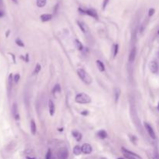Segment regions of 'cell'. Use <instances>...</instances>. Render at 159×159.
I'll use <instances>...</instances> for the list:
<instances>
[{"instance_id":"cell-1","label":"cell","mask_w":159,"mask_h":159,"mask_svg":"<svg viewBox=\"0 0 159 159\" xmlns=\"http://www.w3.org/2000/svg\"><path fill=\"white\" fill-rule=\"evenodd\" d=\"M78 75L82 79V82H85L86 85H90L92 82V77L90 76V75L82 68H80L78 70Z\"/></svg>"},{"instance_id":"cell-2","label":"cell","mask_w":159,"mask_h":159,"mask_svg":"<svg viewBox=\"0 0 159 159\" xmlns=\"http://www.w3.org/2000/svg\"><path fill=\"white\" fill-rule=\"evenodd\" d=\"M91 101V97L85 93H79L75 96V102L80 104H88Z\"/></svg>"},{"instance_id":"cell-3","label":"cell","mask_w":159,"mask_h":159,"mask_svg":"<svg viewBox=\"0 0 159 159\" xmlns=\"http://www.w3.org/2000/svg\"><path fill=\"white\" fill-rule=\"evenodd\" d=\"M122 151H123L125 157H126L127 159H141V157L138 154H135L124 147H122Z\"/></svg>"},{"instance_id":"cell-4","label":"cell","mask_w":159,"mask_h":159,"mask_svg":"<svg viewBox=\"0 0 159 159\" xmlns=\"http://www.w3.org/2000/svg\"><path fill=\"white\" fill-rule=\"evenodd\" d=\"M78 10L80 11L81 13H85V14H87L90 16V17H92L95 19H98V14L96 13V11H95V10L93 9H88V10H83L82 9V8H79Z\"/></svg>"},{"instance_id":"cell-5","label":"cell","mask_w":159,"mask_h":159,"mask_svg":"<svg viewBox=\"0 0 159 159\" xmlns=\"http://www.w3.org/2000/svg\"><path fill=\"white\" fill-rule=\"evenodd\" d=\"M68 157V150L65 147L61 148L58 150V159H67Z\"/></svg>"},{"instance_id":"cell-6","label":"cell","mask_w":159,"mask_h":159,"mask_svg":"<svg viewBox=\"0 0 159 159\" xmlns=\"http://www.w3.org/2000/svg\"><path fill=\"white\" fill-rule=\"evenodd\" d=\"M149 68L152 73L156 74L158 71V64L156 61H151L149 63Z\"/></svg>"},{"instance_id":"cell-7","label":"cell","mask_w":159,"mask_h":159,"mask_svg":"<svg viewBox=\"0 0 159 159\" xmlns=\"http://www.w3.org/2000/svg\"><path fill=\"white\" fill-rule=\"evenodd\" d=\"M144 126H145V128H146L148 134L150 135V137L151 138H153V139H155L156 138V135H155V133H154V130L152 128V126H150L149 123H144Z\"/></svg>"},{"instance_id":"cell-8","label":"cell","mask_w":159,"mask_h":159,"mask_svg":"<svg viewBox=\"0 0 159 159\" xmlns=\"http://www.w3.org/2000/svg\"><path fill=\"white\" fill-rule=\"evenodd\" d=\"M82 153L85 154H89L92 153V146L89 144H84L82 146Z\"/></svg>"},{"instance_id":"cell-9","label":"cell","mask_w":159,"mask_h":159,"mask_svg":"<svg viewBox=\"0 0 159 159\" xmlns=\"http://www.w3.org/2000/svg\"><path fill=\"white\" fill-rule=\"evenodd\" d=\"M78 27H80L81 30L83 32V33L86 34V33H88V32H89V27L87 26L85 23H83V22H80V21H78Z\"/></svg>"},{"instance_id":"cell-10","label":"cell","mask_w":159,"mask_h":159,"mask_svg":"<svg viewBox=\"0 0 159 159\" xmlns=\"http://www.w3.org/2000/svg\"><path fill=\"white\" fill-rule=\"evenodd\" d=\"M136 55H137V49L136 47H133L129 55V61L133 62L135 58H136Z\"/></svg>"},{"instance_id":"cell-11","label":"cell","mask_w":159,"mask_h":159,"mask_svg":"<svg viewBox=\"0 0 159 159\" xmlns=\"http://www.w3.org/2000/svg\"><path fill=\"white\" fill-rule=\"evenodd\" d=\"M48 108H49V113H50V115L52 116H54V112H55V106H54V104L52 100H49L48 101Z\"/></svg>"},{"instance_id":"cell-12","label":"cell","mask_w":159,"mask_h":159,"mask_svg":"<svg viewBox=\"0 0 159 159\" xmlns=\"http://www.w3.org/2000/svg\"><path fill=\"white\" fill-rule=\"evenodd\" d=\"M52 19V15L51 14H49V13H44V14H42L41 16V20L43 21V22H47V21H49Z\"/></svg>"},{"instance_id":"cell-13","label":"cell","mask_w":159,"mask_h":159,"mask_svg":"<svg viewBox=\"0 0 159 159\" xmlns=\"http://www.w3.org/2000/svg\"><path fill=\"white\" fill-rule=\"evenodd\" d=\"M30 131L32 133V134L33 135H35L36 134V132H37V126H36V123L34 122V120H32L30 121Z\"/></svg>"},{"instance_id":"cell-14","label":"cell","mask_w":159,"mask_h":159,"mask_svg":"<svg viewBox=\"0 0 159 159\" xmlns=\"http://www.w3.org/2000/svg\"><path fill=\"white\" fill-rule=\"evenodd\" d=\"M13 116L15 117L16 120H19L20 119V116H19V114L17 113V105L16 104H13Z\"/></svg>"},{"instance_id":"cell-15","label":"cell","mask_w":159,"mask_h":159,"mask_svg":"<svg viewBox=\"0 0 159 159\" xmlns=\"http://www.w3.org/2000/svg\"><path fill=\"white\" fill-rule=\"evenodd\" d=\"M96 65H97V67H98V68H99V70L100 71L103 72V71H105V65H104V64H103L101 61L97 60L96 61Z\"/></svg>"},{"instance_id":"cell-16","label":"cell","mask_w":159,"mask_h":159,"mask_svg":"<svg viewBox=\"0 0 159 159\" xmlns=\"http://www.w3.org/2000/svg\"><path fill=\"white\" fill-rule=\"evenodd\" d=\"M75 47L78 50V51H82L83 50V45L82 44L78 41V39H75Z\"/></svg>"},{"instance_id":"cell-17","label":"cell","mask_w":159,"mask_h":159,"mask_svg":"<svg viewBox=\"0 0 159 159\" xmlns=\"http://www.w3.org/2000/svg\"><path fill=\"white\" fill-rule=\"evenodd\" d=\"M82 152V147L78 146V145H76L73 149V153L75 155H79Z\"/></svg>"},{"instance_id":"cell-18","label":"cell","mask_w":159,"mask_h":159,"mask_svg":"<svg viewBox=\"0 0 159 159\" xmlns=\"http://www.w3.org/2000/svg\"><path fill=\"white\" fill-rule=\"evenodd\" d=\"M73 137L76 139L77 141H80L82 140V134L78 131H72Z\"/></svg>"},{"instance_id":"cell-19","label":"cell","mask_w":159,"mask_h":159,"mask_svg":"<svg viewBox=\"0 0 159 159\" xmlns=\"http://www.w3.org/2000/svg\"><path fill=\"white\" fill-rule=\"evenodd\" d=\"M98 136L99 137H100L101 139H105L107 137V133L105 131V130H101L98 132Z\"/></svg>"},{"instance_id":"cell-20","label":"cell","mask_w":159,"mask_h":159,"mask_svg":"<svg viewBox=\"0 0 159 159\" xmlns=\"http://www.w3.org/2000/svg\"><path fill=\"white\" fill-rule=\"evenodd\" d=\"M46 3H47V0H36L37 6L40 8L44 7L46 5Z\"/></svg>"},{"instance_id":"cell-21","label":"cell","mask_w":159,"mask_h":159,"mask_svg":"<svg viewBox=\"0 0 159 159\" xmlns=\"http://www.w3.org/2000/svg\"><path fill=\"white\" fill-rule=\"evenodd\" d=\"M120 95V89L119 88H116L115 89V102H118Z\"/></svg>"},{"instance_id":"cell-22","label":"cell","mask_w":159,"mask_h":159,"mask_svg":"<svg viewBox=\"0 0 159 159\" xmlns=\"http://www.w3.org/2000/svg\"><path fill=\"white\" fill-rule=\"evenodd\" d=\"M150 159H159V154L157 150H154V151L152 153L151 156L150 157Z\"/></svg>"},{"instance_id":"cell-23","label":"cell","mask_w":159,"mask_h":159,"mask_svg":"<svg viewBox=\"0 0 159 159\" xmlns=\"http://www.w3.org/2000/svg\"><path fill=\"white\" fill-rule=\"evenodd\" d=\"M53 92H54V93H56V92L59 93V92H61V86H60V85L58 84V85H55L54 88Z\"/></svg>"},{"instance_id":"cell-24","label":"cell","mask_w":159,"mask_h":159,"mask_svg":"<svg viewBox=\"0 0 159 159\" xmlns=\"http://www.w3.org/2000/svg\"><path fill=\"white\" fill-rule=\"evenodd\" d=\"M41 65H40V64H37V65H36V67H35L34 71V74H37V73H39V71H41Z\"/></svg>"},{"instance_id":"cell-25","label":"cell","mask_w":159,"mask_h":159,"mask_svg":"<svg viewBox=\"0 0 159 159\" xmlns=\"http://www.w3.org/2000/svg\"><path fill=\"white\" fill-rule=\"evenodd\" d=\"M119 51V45L118 44H115L114 45V53H113V57H116Z\"/></svg>"},{"instance_id":"cell-26","label":"cell","mask_w":159,"mask_h":159,"mask_svg":"<svg viewBox=\"0 0 159 159\" xmlns=\"http://www.w3.org/2000/svg\"><path fill=\"white\" fill-rule=\"evenodd\" d=\"M52 158V154H51V150H48L47 152V154H46V159H51Z\"/></svg>"},{"instance_id":"cell-27","label":"cell","mask_w":159,"mask_h":159,"mask_svg":"<svg viewBox=\"0 0 159 159\" xmlns=\"http://www.w3.org/2000/svg\"><path fill=\"white\" fill-rule=\"evenodd\" d=\"M8 82H9V87L10 88H11L12 87V82H13V75H12V74H10V76H9V79H8Z\"/></svg>"},{"instance_id":"cell-28","label":"cell","mask_w":159,"mask_h":159,"mask_svg":"<svg viewBox=\"0 0 159 159\" xmlns=\"http://www.w3.org/2000/svg\"><path fill=\"white\" fill-rule=\"evenodd\" d=\"M20 75H19V74L15 75V76H14V78H13L14 82H15L16 83H17V82H18V81L20 80Z\"/></svg>"},{"instance_id":"cell-29","label":"cell","mask_w":159,"mask_h":159,"mask_svg":"<svg viewBox=\"0 0 159 159\" xmlns=\"http://www.w3.org/2000/svg\"><path fill=\"white\" fill-rule=\"evenodd\" d=\"M16 43H17V45H19V46H20V47H23V46H24V44H23V43L22 42V41H20V39H17V41H16Z\"/></svg>"},{"instance_id":"cell-30","label":"cell","mask_w":159,"mask_h":159,"mask_svg":"<svg viewBox=\"0 0 159 159\" xmlns=\"http://www.w3.org/2000/svg\"><path fill=\"white\" fill-rule=\"evenodd\" d=\"M154 12H155L154 9H153V8H150V9L149 10V12H148L149 17H151V16H153V14L154 13Z\"/></svg>"},{"instance_id":"cell-31","label":"cell","mask_w":159,"mask_h":159,"mask_svg":"<svg viewBox=\"0 0 159 159\" xmlns=\"http://www.w3.org/2000/svg\"><path fill=\"white\" fill-rule=\"evenodd\" d=\"M108 2H109V0H104V2H103V5H102V9L103 10H105V8H106V6L107 5Z\"/></svg>"},{"instance_id":"cell-32","label":"cell","mask_w":159,"mask_h":159,"mask_svg":"<svg viewBox=\"0 0 159 159\" xmlns=\"http://www.w3.org/2000/svg\"><path fill=\"white\" fill-rule=\"evenodd\" d=\"M82 115H87V114H88V112H87V110H86V111H85V112H82Z\"/></svg>"},{"instance_id":"cell-33","label":"cell","mask_w":159,"mask_h":159,"mask_svg":"<svg viewBox=\"0 0 159 159\" xmlns=\"http://www.w3.org/2000/svg\"><path fill=\"white\" fill-rule=\"evenodd\" d=\"M3 16V11L0 10V17H2Z\"/></svg>"},{"instance_id":"cell-34","label":"cell","mask_w":159,"mask_h":159,"mask_svg":"<svg viewBox=\"0 0 159 159\" xmlns=\"http://www.w3.org/2000/svg\"><path fill=\"white\" fill-rule=\"evenodd\" d=\"M13 1L15 3H17V0H13Z\"/></svg>"},{"instance_id":"cell-35","label":"cell","mask_w":159,"mask_h":159,"mask_svg":"<svg viewBox=\"0 0 159 159\" xmlns=\"http://www.w3.org/2000/svg\"><path fill=\"white\" fill-rule=\"evenodd\" d=\"M27 159H34V158H31V157H27Z\"/></svg>"},{"instance_id":"cell-36","label":"cell","mask_w":159,"mask_h":159,"mask_svg":"<svg viewBox=\"0 0 159 159\" xmlns=\"http://www.w3.org/2000/svg\"><path fill=\"white\" fill-rule=\"evenodd\" d=\"M157 109L159 110V103H158V105H157Z\"/></svg>"},{"instance_id":"cell-37","label":"cell","mask_w":159,"mask_h":159,"mask_svg":"<svg viewBox=\"0 0 159 159\" xmlns=\"http://www.w3.org/2000/svg\"><path fill=\"white\" fill-rule=\"evenodd\" d=\"M158 34H159V30H158Z\"/></svg>"},{"instance_id":"cell-38","label":"cell","mask_w":159,"mask_h":159,"mask_svg":"<svg viewBox=\"0 0 159 159\" xmlns=\"http://www.w3.org/2000/svg\"><path fill=\"white\" fill-rule=\"evenodd\" d=\"M101 159H105V158H101Z\"/></svg>"},{"instance_id":"cell-39","label":"cell","mask_w":159,"mask_h":159,"mask_svg":"<svg viewBox=\"0 0 159 159\" xmlns=\"http://www.w3.org/2000/svg\"><path fill=\"white\" fill-rule=\"evenodd\" d=\"M119 159H121V158H119Z\"/></svg>"}]
</instances>
